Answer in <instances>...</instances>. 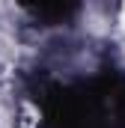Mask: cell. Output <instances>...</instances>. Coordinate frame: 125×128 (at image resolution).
<instances>
[{
    "label": "cell",
    "mask_w": 125,
    "mask_h": 128,
    "mask_svg": "<svg viewBox=\"0 0 125 128\" xmlns=\"http://www.w3.org/2000/svg\"><path fill=\"white\" fill-rule=\"evenodd\" d=\"M119 24H122V30H125V6H122V15H119Z\"/></svg>",
    "instance_id": "6da1fadb"
}]
</instances>
